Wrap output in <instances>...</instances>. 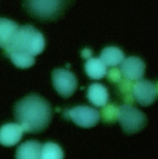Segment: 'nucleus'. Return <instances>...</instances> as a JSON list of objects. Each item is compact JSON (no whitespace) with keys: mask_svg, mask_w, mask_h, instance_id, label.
<instances>
[{"mask_svg":"<svg viewBox=\"0 0 158 159\" xmlns=\"http://www.w3.org/2000/svg\"><path fill=\"white\" fill-rule=\"evenodd\" d=\"M14 116L24 133H38L51 122L52 109L50 103L37 94H30L16 103Z\"/></svg>","mask_w":158,"mask_h":159,"instance_id":"nucleus-2","label":"nucleus"},{"mask_svg":"<svg viewBox=\"0 0 158 159\" xmlns=\"http://www.w3.org/2000/svg\"><path fill=\"white\" fill-rule=\"evenodd\" d=\"M24 130L18 123H8L0 128V144L5 147H12L22 139Z\"/></svg>","mask_w":158,"mask_h":159,"instance_id":"nucleus-9","label":"nucleus"},{"mask_svg":"<svg viewBox=\"0 0 158 159\" xmlns=\"http://www.w3.org/2000/svg\"><path fill=\"white\" fill-rule=\"evenodd\" d=\"M81 55H82V57L84 58H86V59H88L89 58L91 55V51L90 50H88V49H85V50H83L81 52Z\"/></svg>","mask_w":158,"mask_h":159,"instance_id":"nucleus-18","label":"nucleus"},{"mask_svg":"<svg viewBox=\"0 0 158 159\" xmlns=\"http://www.w3.org/2000/svg\"><path fill=\"white\" fill-rule=\"evenodd\" d=\"M133 95L135 100L140 105L144 107L151 105L157 98V83L142 79L134 82Z\"/></svg>","mask_w":158,"mask_h":159,"instance_id":"nucleus-7","label":"nucleus"},{"mask_svg":"<svg viewBox=\"0 0 158 159\" xmlns=\"http://www.w3.org/2000/svg\"><path fill=\"white\" fill-rule=\"evenodd\" d=\"M68 0H22L23 7L32 17L43 20H53L62 14Z\"/></svg>","mask_w":158,"mask_h":159,"instance_id":"nucleus-3","label":"nucleus"},{"mask_svg":"<svg viewBox=\"0 0 158 159\" xmlns=\"http://www.w3.org/2000/svg\"><path fill=\"white\" fill-rule=\"evenodd\" d=\"M87 76L91 80H98L104 78L107 74L106 66L99 58H89L85 65Z\"/></svg>","mask_w":158,"mask_h":159,"instance_id":"nucleus-13","label":"nucleus"},{"mask_svg":"<svg viewBox=\"0 0 158 159\" xmlns=\"http://www.w3.org/2000/svg\"><path fill=\"white\" fill-rule=\"evenodd\" d=\"M108 79L113 82H119L122 80L121 71L117 68L110 70L108 73Z\"/></svg>","mask_w":158,"mask_h":159,"instance_id":"nucleus-17","label":"nucleus"},{"mask_svg":"<svg viewBox=\"0 0 158 159\" xmlns=\"http://www.w3.org/2000/svg\"><path fill=\"white\" fill-rule=\"evenodd\" d=\"M117 120L123 131L127 134L139 132L147 125L146 115L136 107L130 105H122L119 107Z\"/></svg>","mask_w":158,"mask_h":159,"instance_id":"nucleus-4","label":"nucleus"},{"mask_svg":"<svg viewBox=\"0 0 158 159\" xmlns=\"http://www.w3.org/2000/svg\"><path fill=\"white\" fill-rule=\"evenodd\" d=\"M45 40L31 25H20L9 19L0 17V49L17 68L32 66L35 57L43 52Z\"/></svg>","mask_w":158,"mask_h":159,"instance_id":"nucleus-1","label":"nucleus"},{"mask_svg":"<svg viewBox=\"0 0 158 159\" xmlns=\"http://www.w3.org/2000/svg\"><path fill=\"white\" fill-rule=\"evenodd\" d=\"M66 119H71L79 126L89 128L95 126L100 119L99 111L88 106H78L64 113Z\"/></svg>","mask_w":158,"mask_h":159,"instance_id":"nucleus-5","label":"nucleus"},{"mask_svg":"<svg viewBox=\"0 0 158 159\" xmlns=\"http://www.w3.org/2000/svg\"><path fill=\"white\" fill-rule=\"evenodd\" d=\"M52 80L56 90L64 98L71 97L77 87L76 76L65 69L54 70L52 73Z\"/></svg>","mask_w":158,"mask_h":159,"instance_id":"nucleus-6","label":"nucleus"},{"mask_svg":"<svg viewBox=\"0 0 158 159\" xmlns=\"http://www.w3.org/2000/svg\"><path fill=\"white\" fill-rule=\"evenodd\" d=\"M119 88L121 95L126 105H132L134 104L135 99L133 95V81L127 80H121L119 82Z\"/></svg>","mask_w":158,"mask_h":159,"instance_id":"nucleus-16","label":"nucleus"},{"mask_svg":"<svg viewBox=\"0 0 158 159\" xmlns=\"http://www.w3.org/2000/svg\"><path fill=\"white\" fill-rule=\"evenodd\" d=\"M86 97L93 105L98 107H103L109 101L108 90L101 84L94 83L89 86Z\"/></svg>","mask_w":158,"mask_h":159,"instance_id":"nucleus-10","label":"nucleus"},{"mask_svg":"<svg viewBox=\"0 0 158 159\" xmlns=\"http://www.w3.org/2000/svg\"><path fill=\"white\" fill-rule=\"evenodd\" d=\"M99 59L106 66L114 67L122 63L125 55L118 47H108L102 50Z\"/></svg>","mask_w":158,"mask_h":159,"instance_id":"nucleus-12","label":"nucleus"},{"mask_svg":"<svg viewBox=\"0 0 158 159\" xmlns=\"http://www.w3.org/2000/svg\"><path fill=\"white\" fill-rule=\"evenodd\" d=\"M100 110L99 116L105 123H114L117 121L119 107L114 103L106 104Z\"/></svg>","mask_w":158,"mask_h":159,"instance_id":"nucleus-15","label":"nucleus"},{"mask_svg":"<svg viewBox=\"0 0 158 159\" xmlns=\"http://www.w3.org/2000/svg\"><path fill=\"white\" fill-rule=\"evenodd\" d=\"M64 152L58 144L48 142L42 145L41 159H63Z\"/></svg>","mask_w":158,"mask_h":159,"instance_id":"nucleus-14","label":"nucleus"},{"mask_svg":"<svg viewBox=\"0 0 158 159\" xmlns=\"http://www.w3.org/2000/svg\"><path fill=\"white\" fill-rule=\"evenodd\" d=\"M146 66L143 60L136 57H129L122 61L121 73L125 80L137 81L145 75Z\"/></svg>","mask_w":158,"mask_h":159,"instance_id":"nucleus-8","label":"nucleus"},{"mask_svg":"<svg viewBox=\"0 0 158 159\" xmlns=\"http://www.w3.org/2000/svg\"><path fill=\"white\" fill-rule=\"evenodd\" d=\"M42 144L37 141H27L17 149L15 159H41Z\"/></svg>","mask_w":158,"mask_h":159,"instance_id":"nucleus-11","label":"nucleus"}]
</instances>
